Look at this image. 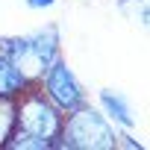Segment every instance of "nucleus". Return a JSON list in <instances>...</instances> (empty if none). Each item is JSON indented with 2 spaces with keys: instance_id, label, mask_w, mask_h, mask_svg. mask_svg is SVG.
Returning a JSON list of instances; mask_svg holds the SVG:
<instances>
[{
  "instance_id": "nucleus-4",
  "label": "nucleus",
  "mask_w": 150,
  "mask_h": 150,
  "mask_svg": "<svg viewBox=\"0 0 150 150\" xmlns=\"http://www.w3.org/2000/svg\"><path fill=\"white\" fill-rule=\"evenodd\" d=\"M38 86H41V91H44L62 112H74L77 106L88 103V100H86L83 83L77 80V74L71 71V65H68L62 56L44 71V77L38 80Z\"/></svg>"
},
{
  "instance_id": "nucleus-7",
  "label": "nucleus",
  "mask_w": 150,
  "mask_h": 150,
  "mask_svg": "<svg viewBox=\"0 0 150 150\" xmlns=\"http://www.w3.org/2000/svg\"><path fill=\"white\" fill-rule=\"evenodd\" d=\"M12 132H15V100L0 97V147H6Z\"/></svg>"
},
{
  "instance_id": "nucleus-6",
  "label": "nucleus",
  "mask_w": 150,
  "mask_h": 150,
  "mask_svg": "<svg viewBox=\"0 0 150 150\" xmlns=\"http://www.w3.org/2000/svg\"><path fill=\"white\" fill-rule=\"evenodd\" d=\"M27 86H33V83H27V77L15 68V62L9 56V47H6V38H0V97L15 100Z\"/></svg>"
},
{
  "instance_id": "nucleus-2",
  "label": "nucleus",
  "mask_w": 150,
  "mask_h": 150,
  "mask_svg": "<svg viewBox=\"0 0 150 150\" xmlns=\"http://www.w3.org/2000/svg\"><path fill=\"white\" fill-rule=\"evenodd\" d=\"M6 47H9V56H12L15 68L27 77V83H38L44 77V71L62 56L59 27L47 24L41 30L27 33V35H9Z\"/></svg>"
},
{
  "instance_id": "nucleus-5",
  "label": "nucleus",
  "mask_w": 150,
  "mask_h": 150,
  "mask_svg": "<svg viewBox=\"0 0 150 150\" xmlns=\"http://www.w3.org/2000/svg\"><path fill=\"white\" fill-rule=\"evenodd\" d=\"M100 112L121 129L132 132L135 129V115H132V106L129 100L121 94V91H112V88H103L100 91Z\"/></svg>"
},
{
  "instance_id": "nucleus-3",
  "label": "nucleus",
  "mask_w": 150,
  "mask_h": 150,
  "mask_svg": "<svg viewBox=\"0 0 150 150\" xmlns=\"http://www.w3.org/2000/svg\"><path fill=\"white\" fill-rule=\"evenodd\" d=\"M62 121H65V112L41 91L38 83L27 86L15 97V129L18 132H27V135L41 138V141H50L56 147L59 132H62Z\"/></svg>"
},
{
  "instance_id": "nucleus-9",
  "label": "nucleus",
  "mask_w": 150,
  "mask_h": 150,
  "mask_svg": "<svg viewBox=\"0 0 150 150\" xmlns=\"http://www.w3.org/2000/svg\"><path fill=\"white\" fill-rule=\"evenodd\" d=\"M59 0H27V6L30 9H50V6H56Z\"/></svg>"
},
{
  "instance_id": "nucleus-1",
  "label": "nucleus",
  "mask_w": 150,
  "mask_h": 150,
  "mask_svg": "<svg viewBox=\"0 0 150 150\" xmlns=\"http://www.w3.org/2000/svg\"><path fill=\"white\" fill-rule=\"evenodd\" d=\"M56 147H65V150H118V129L100 109L83 103L74 112H65Z\"/></svg>"
},
{
  "instance_id": "nucleus-8",
  "label": "nucleus",
  "mask_w": 150,
  "mask_h": 150,
  "mask_svg": "<svg viewBox=\"0 0 150 150\" xmlns=\"http://www.w3.org/2000/svg\"><path fill=\"white\" fill-rule=\"evenodd\" d=\"M147 6L150 0H118V9L135 24H147Z\"/></svg>"
}]
</instances>
